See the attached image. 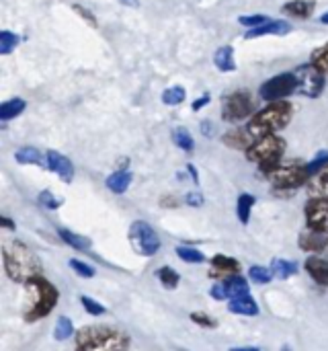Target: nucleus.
Returning a JSON list of instances; mask_svg holds the SVG:
<instances>
[{
    "mask_svg": "<svg viewBox=\"0 0 328 351\" xmlns=\"http://www.w3.org/2000/svg\"><path fill=\"white\" fill-rule=\"evenodd\" d=\"M210 296H212V298H216V300H226V298H228V292H226L224 282H222V284H216V286L210 290Z\"/></svg>",
    "mask_w": 328,
    "mask_h": 351,
    "instance_id": "nucleus-43",
    "label": "nucleus"
},
{
    "mask_svg": "<svg viewBox=\"0 0 328 351\" xmlns=\"http://www.w3.org/2000/svg\"><path fill=\"white\" fill-rule=\"evenodd\" d=\"M283 152H286V142L279 136L269 134V136L257 138L255 144L247 150V156L249 160L257 162L263 169V173H269L271 169L281 165Z\"/></svg>",
    "mask_w": 328,
    "mask_h": 351,
    "instance_id": "nucleus-4",
    "label": "nucleus"
},
{
    "mask_svg": "<svg viewBox=\"0 0 328 351\" xmlns=\"http://www.w3.org/2000/svg\"><path fill=\"white\" fill-rule=\"evenodd\" d=\"M185 202H187L189 206L197 208V206H201V204H203V195H201L199 191H191V193H187Z\"/></svg>",
    "mask_w": 328,
    "mask_h": 351,
    "instance_id": "nucleus-44",
    "label": "nucleus"
},
{
    "mask_svg": "<svg viewBox=\"0 0 328 351\" xmlns=\"http://www.w3.org/2000/svg\"><path fill=\"white\" fill-rule=\"evenodd\" d=\"M212 267L218 271V274H236L240 269V263L232 257H226V255H216L212 259Z\"/></svg>",
    "mask_w": 328,
    "mask_h": 351,
    "instance_id": "nucleus-28",
    "label": "nucleus"
},
{
    "mask_svg": "<svg viewBox=\"0 0 328 351\" xmlns=\"http://www.w3.org/2000/svg\"><path fill=\"white\" fill-rule=\"evenodd\" d=\"M129 243H131L134 251L142 257H152L160 249V237L144 220H136L129 226Z\"/></svg>",
    "mask_w": 328,
    "mask_h": 351,
    "instance_id": "nucleus-7",
    "label": "nucleus"
},
{
    "mask_svg": "<svg viewBox=\"0 0 328 351\" xmlns=\"http://www.w3.org/2000/svg\"><path fill=\"white\" fill-rule=\"evenodd\" d=\"M74 8H76V10H78V12H80V14H82L84 19H88V23H90V25H97L94 16H92V14H90V12L86 10V8H82V6H74Z\"/></svg>",
    "mask_w": 328,
    "mask_h": 351,
    "instance_id": "nucleus-46",
    "label": "nucleus"
},
{
    "mask_svg": "<svg viewBox=\"0 0 328 351\" xmlns=\"http://www.w3.org/2000/svg\"><path fill=\"white\" fill-rule=\"evenodd\" d=\"M320 23H323V25H328V10L323 14V16H320Z\"/></svg>",
    "mask_w": 328,
    "mask_h": 351,
    "instance_id": "nucleus-51",
    "label": "nucleus"
},
{
    "mask_svg": "<svg viewBox=\"0 0 328 351\" xmlns=\"http://www.w3.org/2000/svg\"><path fill=\"white\" fill-rule=\"evenodd\" d=\"M185 97H187V93L183 86H171L162 93V103L164 105H181L185 101Z\"/></svg>",
    "mask_w": 328,
    "mask_h": 351,
    "instance_id": "nucleus-32",
    "label": "nucleus"
},
{
    "mask_svg": "<svg viewBox=\"0 0 328 351\" xmlns=\"http://www.w3.org/2000/svg\"><path fill=\"white\" fill-rule=\"evenodd\" d=\"M265 175L279 189H296V187H300V185H304V183L310 181L308 167L306 165H298V162L277 165L275 169H271Z\"/></svg>",
    "mask_w": 328,
    "mask_h": 351,
    "instance_id": "nucleus-6",
    "label": "nucleus"
},
{
    "mask_svg": "<svg viewBox=\"0 0 328 351\" xmlns=\"http://www.w3.org/2000/svg\"><path fill=\"white\" fill-rule=\"evenodd\" d=\"M177 255L185 263H203L205 261L203 253H199L197 249H191V247H177Z\"/></svg>",
    "mask_w": 328,
    "mask_h": 351,
    "instance_id": "nucleus-35",
    "label": "nucleus"
},
{
    "mask_svg": "<svg viewBox=\"0 0 328 351\" xmlns=\"http://www.w3.org/2000/svg\"><path fill=\"white\" fill-rule=\"evenodd\" d=\"M0 224H2V226H6L8 230H14V222H12L10 218H0Z\"/></svg>",
    "mask_w": 328,
    "mask_h": 351,
    "instance_id": "nucleus-47",
    "label": "nucleus"
},
{
    "mask_svg": "<svg viewBox=\"0 0 328 351\" xmlns=\"http://www.w3.org/2000/svg\"><path fill=\"white\" fill-rule=\"evenodd\" d=\"M306 271L316 284L328 286V257H310L306 261Z\"/></svg>",
    "mask_w": 328,
    "mask_h": 351,
    "instance_id": "nucleus-15",
    "label": "nucleus"
},
{
    "mask_svg": "<svg viewBox=\"0 0 328 351\" xmlns=\"http://www.w3.org/2000/svg\"><path fill=\"white\" fill-rule=\"evenodd\" d=\"M230 351H261L259 348H232Z\"/></svg>",
    "mask_w": 328,
    "mask_h": 351,
    "instance_id": "nucleus-49",
    "label": "nucleus"
},
{
    "mask_svg": "<svg viewBox=\"0 0 328 351\" xmlns=\"http://www.w3.org/2000/svg\"><path fill=\"white\" fill-rule=\"evenodd\" d=\"M25 107H27V103L23 99H10V101L2 103V107H0V119L2 121H8V119L16 117L18 113L25 111Z\"/></svg>",
    "mask_w": 328,
    "mask_h": 351,
    "instance_id": "nucleus-26",
    "label": "nucleus"
},
{
    "mask_svg": "<svg viewBox=\"0 0 328 351\" xmlns=\"http://www.w3.org/2000/svg\"><path fill=\"white\" fill-rule=\"evenodd\" d=\"M173 142H175L181 150H185V152H191V150L195 148V140H193V136L189 134L187 128H175V132H173Z\"/></svg>",
    "mask_w": 328,
    "mask_h": 351,
    "instance_id": "nucleus-29",
    "label": "nucleus"
},
{
    "mask_svg": "<svg viewBox=\"0 0 328 351\" xmlns=\"http://www.w3.org/2000/svg\"><path fill=\"white\" fill-rule=\"evenodd\" d=\"M27 288L33 290V292L37 294V298H35L33 304L25 311V321H27V323H35V321L47 317V315L55 308L60 294H58V290H55L47 280H43L41 276H37V278H33L31 282H27Z\"/></svg>",
    "mask_w": 328,
    "mask_h": 351,
    "instance_id": "nucleus-5",
    "label": "nucleus"
},
{
    "mask_svg": "<svg viewBox=\"0 0 328 351\" xmlns=\"http://www.w3.org/2000/svg\"><path fill=\"white\" fill-rule=\"evenodd\" d=\"M58 234H60V239H62L66 245H70V247L76 249V251H88V249L92 247L90 239H86V237H82V234H76V232H72V230H68V228H60Z\"/></svg>",
    "mask_w": 328,
    "mask_h": 351,
    "instance_id": "nucleus-22",
    "label": "nucleus"
},
{
    "mask_svg": "<svg viewBox=\"0 0 328 351\" xmlns=\"http://www.w3.org/2000/svg\"><path fill=\"white\" fill-rule=\"evenodd\" d=\"M298 90V82L294 72H286V74H277L273 78H269L263 86H261V97L265 101H283V97L292 95Z\"/></svg>",
    "mask_w": 328,
    "mask_h": 351,
    "instance_id": "nucleus-10",
    "label": "nucleus"
},
{
    "mask_svg": "<svg viewBox=\"0 0 328 351\" xmlns=\"http://www.w3.org/2000/svg\"><path fill=\"white\" fill-rule=\"evenodd\" d=\"M80 304H82V308H84L90 317H101V315H105V306H103L101 302H97L94 298H90V296H80Z\"/></svg>",
    "mask_w": 328,
    "mask_h": 351,
    "instance_id": "nucleus-38",
    "label": "nucleus"
},
{
    "mask_svg": "<svg viewBox=\"0 0 328 351\" xmlns=\"http://www.w3.org/2000/svg\"><path fill=\"white\" fill-rule=\"evenodd\" d=\"M226 286V292H228V298L234 300V298H240V296H249V282L240 276H232L230 280L224 282Z\"/></svg>",
    "mask_w": 328,
    "mask_h": 351,
    "instance_id": "nucleus-23",
    "label": "nucleus"
},
{
    "mask_svg": "<svg viewBox=\"0 0 328 351\" xmlns=\"http://www.w3.org/2000/svg\"><path fill=\"white\" fill-rule=\"evenodd\" d=\"M4 269L12 282L27 284L41 274V261L25 243L14 241L4 251Z\"/></svg>",
    "mask_w": 328,
    "mask_h": 351,
    "instance_id": "nucleus-2",
    "label": "nucleus"
},
{
    "mask_svg": "<svg viewBox=\"0 0 328 351\" xmlns=\"http://www.w3.org/2000/svg\"><path fill=\"white\" fill-rule=\"evenodd\" d=\"M298 269H300L298 263L296 261H288V259H273V263H271V271L279 280H288V278L296 276Z\"/></svg>",
    "mask_w": 328,
    "mask_h": 351,
    "instance_id": "nucleus-24",
    "label": "nucleus"
},
{
    "mask_svg": "<svg viewBox=\"0 0 328 351\" xmlns=\"http://www.w3.org/2000/svg\"><path fill=\"white\" fill-rule=\"evenodd\" d=\"M72 333H74V325H72V321H70L68 317H60V319H58V323H55L53 337H55L58 341H66L68 337H72Z\"/></svg>",
    "mask_w": 328,
    "mask_h": 351,
    "instance_id": "nucleus-31",
    "label": "nucleus"
},
{
    "mask_svg": "<svg viewBox=\"0 0 328 351\" xmlns=\"http://www.w3.org/2000/svg\"><path fill=\"white\" fill-rule=\"evenodd\" d=\"M255 195H251V193H242L240 197H238V204H236V214H238V220L242 222V224H249V220H251V214H253V206H255Z\"/></svg>",
    "mask_w": 328,
    "mask_h": 351,
    "instance_id": "nucleus-25",
    "label": "nucleus"
},
{
    "mask_svg": "<svg viewBox=\"0 0 328 351\" xmlns=\"http://www.w3.org/2000/svg\"><path fill=\"white\" fill-rule=\"evenodd\" d=\"M238 23H240V25H244V27L257 29V27H261V25L269 23V19H267L265 14H249V16H240V19H238Z\"/></svg>",
    "mask_w": 328,
    "mask_h": 351,
    "instance_id": "nucleus-40",
    "label": "nucleus"
},
{
    "mask_svg": "<svg viewBox=\"0 0 328 351\" xmlns=\"http://www.w3.org/2000/svg\"><path fill=\"white\" fill-rule=\"evenodd\" d=\"M228 311L236 313V315H244V317H257L259 315V306H257V302H255V298L251 294L230 300Z\"/></svg>",
    "mask_w": 328,
    "mask_h": 351,
    "instance_id": "nucleus-17",
    "label": "nucleus"
},
{
    "mask_svg": "<svg viewBox=\"0 0 328 351\" xmlns=\"http://www.w3.org/2000/svg\"><path fill=\"white\" fill-rule=\"evenodd\" d=\"M310 64L316 66L323 74H328V43L316 47V49L312 51V62H310Z\"/></svg>",
    "mask_w": 328,
    "mask_h": 351,
    "instance_id": "nucleus-33",
    "label": "nucleus"
},
{
    "mask_svg": "<svg viewBox=\"0 0 328 351\" xmlns=\"http://www.w3.org/2000/svg\"><path fill=\"white\" fill-rule=\"evenodd\" d=\"M14 158L21 165H43V154L33 146H25V148L16 150Z\"/></svg>",
    "mask_w": 328,
    "mask_h": 351,
    "instance_id": "nucleus-27",
    "label": "nucleus"
},
{
    "mask_svg": "<svg viewBox=\"0 0 328 351\" xmlns=\"http://www.w3.org/2000/svg\"><path fill=\"white\" fill-rule=\"evenodd\" d=\"M187 171H189V173H191V177H193V181H195V183H197V181H199V179H197V173H195V167H193V165H189V167H187Z\"/></svg>",
    "mask_w": 328,
    "mask_h": 351,
    "instance_id": "nucleus-48",
    "label": "nucleus"
},
{
    "mask_svg": "<svg viewBox=\"0 0 328 351\" xmlns=\"http://www.w3.org/2000/svg\"><path fill=\"white\" fill-rule=\"evenodd\" d=\"M131 179H134V175L129 171H117L107 177V187L113 193H125L127 187L131 185Z\"/></svg>",
    "mask_w": 328,
    "mask_h": 351,
    "instance_id": "nucleus-21",
    "label": "nucleus"
},
{
    "mask_svg": "<svg viewBox=\"0 0 328 351\" xmlns=\"http://www.w3.org/2000/svg\"><path fill=\"white\" fill-rule=\"evenodd\" d=\"M327 165H328V152H318V156H316L312 162H308L306 167H308V173H310V177H312V175H316L318 171H323Z\"/></svg>",
    "mask_w": 328,
    "mask_h": 351,
    "instance_id": "nucleus-41",
    "label": "nucleus"
},
{
    "mask_svg": "<svg viewBox=\"0 0 328 351\" xmlns=\"http://www.w3.org/2000/svg\"><path fill=\"white\" fill-rule=\"evenodd\" d=\"M294 115V107L288 101H275L269 107L261 109L259 113H255L247 125V130L253 134V138H263L269 134H275L279 130H283Z\"/></svg>",
    "mask_w": 328,
    "mask_h": 351,
    "instance_id": "nucleus-3",
    "label": "nucleus"
},
{
    "mask_svg": "<svg viewBox=\"0 0 328 351\" xmlns=\"http://www.w3.org/2000/svg\"><path fill=\"white\" fill-rule=\"evenodd\" d=\"M300 247L308 253H320L328 247V237L312 230V228H306L300 237Z\"/></svg>",
    "mask_w": 328,
    "mask_h": 351,
    "instance_id": "nucleus-14",
    "label": "nucleus"
},
{
    "mask_svg": "<svg viewBox=\"0 0 328 351\" xmlns=\"http://www.w3.org/2000/svg\"><path fill=\"white\" fill-rule=\"evenodd\" d=\"M224 144L230 148H238V150H249L255 142H253V134L249 130H232L224 136Z\"/></svg>",
    "mask_w": 328,
    "mask_h": 351,
    "instance_id": "nucleus-16",
    "label": "nucleus"
},
{
    "mask_svg": "<svg viewBox=\"0 0 328 351\" xmlns=\"http://www.w3.org/2000/svg\"><path fill=\"white\" fill-rule=\"evenodd\" d=\"M129 337L109 325H90L78 331L76 350L78 351H127Z\"/></svg>",
    "mask_w": 328,
    "mask_h": 351,
    "instance_id": "nucleus-1",
    "label": "nucleus"
},
{
    "mask_svg": "<svg viewBox=\"0 0 328 351\" xmlns=\"http://www.w3.org/2000/svg\"><path fill=\"white\" fill-rule=\"evenodd\" d=\"M191 321L197 323V325H201V327H207V329L218 327V323H216L210 315H205V313H193V315H191Z\"/></svg>",
    "mask_w": 328,
    "mask_h": 351,
    "instance_id": "nucleus-42",
    "label": "nucleus"
},
{
    "mask_svg": "<svg viewBox=\"0 0 328 351\" xmlns=\"http://www.w3.org/2000/svg\"><path fill=\"white\" fill-rule=\"evenodd\" d=\"M316 8V2L314 0H294V2H288L283 6V12L286 14H292L296 19H308Z\"/></svg>",
    "mask_w": 328,
    "mask_h": 351,
    "instance_id": "nucleus-18",
    "label": "nucleus"
},
{
    "mask_svg": "<svg viewBox=\"0 0 328 351\" xmlns=\"http://www.w3.org/2000/svg\"><path fill=\"white\" fill-rule=\"evenodd\" d=\"M207 103H210V95H203L201 99H197V101L193 103V111H199V109H203Z\"/></svg>",
    "mask_w": 328,
    "mask_h": 351,
    "instance_id": "nucleus-45",
    "label": "nucleus"
},
{
    "mask_svg": "<svg viewBox=\"0 0 328 351\" xmlns=\"http://www.w3.org/2000/svg\"><path fill=\"white\" fill-rule=\"evenodd\" d=\"M294 76H296V82H298L296 93H300L304 97H310V99H316V97L323 95V90H325V74L316 66L304 64L294 72Z\"/></svg>",
    "mask_w": 328,
    "mask_h": 351,
    "instance_id": "nucleus-8",
    "label": "nucleus"
},
{
    "mask_svg": "<svg viewBox=\"0 0 328 351\" xmlns=\"http://www.w3.org/2000/svg\"><path fill=\"white\" fill-rule=\"evenodd\" d=\"M308 228L328 237V197H314L306 206Z\"/></svg>",
    "mask_w": 328,
    "mask_h": 351,
    "instance_id": "nucleus-11",
    "label": "nucleus"
},
{
    "mask_svg": "<svg viewBox=\"0 0 328 351\" xmlns=\"http://www.w3.org/2000/svg\"><path fill=\"white\" fill-rule=\"evenodd\" d=\"M308 191L314 195V197H328V165L318 171L316 175L310 177L308 181Z\"/></svg>",
    "mask_w": 328,
    "mask_h": 351,
    "instance_id": "nucleus-20",
    "label": "nucleus"
},
{
    "mask_svg": "<svg viewBox=\"0 0 328 351\" xmlns=\"http://www.w3.org/2000/svg\"><path fill=\"white\" fill-rule=\"evenodd\" d=\"M253 113V99L249 90H236L222 103V117L226 121H242Z\"/></svg>",
    "mask_w": 328,
    "mask_h": 351,
    "instance_id": "nucleus-9",
    "label": "nucleus"
},
{
    "mask_svg": "<svg viewBox=\"0 0 328 351\" xmlns=\"http://www.w3.org/2000/svg\"><path fill=\"white\" fill-rule=\"evenodd\" d=\"M158 280H160V284H162L164 288L175 290V288L179 286V282H181V276H179L173 267H160V269H158Z\"/></svg>",
    "mask_w": 328,
    "mask_h": 351,
    "instance_id": "nucleus-30",
    "label": "nucleus"
},
{
    "mask_svg": "<svg viewBox=\"0 0 328 351\" xmlns=\"http://www.w3.org/2000/svg\"><path fill=\"white\" fill-rule=\"evenodd\" d=\"M123 4H127V6H138V0H121Z\"/></svg>",
    "mask_w": 328,
    "mask_h": 351,
    "instance_id": "nucleus-50",
    "label": "nucleus"
},
{
    "mask_svg": "<svg viewBox=\"0 0 328 351\" xmlns=\"http://www.w3.org/2000/svg\"><path fill=\"white\" fill-rule=\"evenodd\" d=\"M18 45V35H14L12 31H2L0 33V53H10L14 47Z\"/></svg>",
    "mask_w": 328,
    "mask_h": 351,
    "instance_id": "nucleus-36",
    "label": "nucleus"
},
{
    "mask_svg": "<svg viewBox=\"0 0 328 351\" xmlns=\"http://www.w3.org/2000/svg\"><path fill=\"white\" fill-rule=\"evenodd\" d=\"M45 167L49 169V171H53L62 181H66V183H70L72 179H74V165L64 156V154H60V152H55V150H49L47 154H45Z\"/></svg>",
    "mask_w": 328,
    "mask_h": 351,
    "instance_id": "nucleus-12",
    "label": "nucleus"
},
{
    "mask_svg": "<svg viewBox=\"0 0 328 351\" xmlns=\"http://www.w3.org/2000/svg\"><path fill=\"white\" fill-rule=\"evenodd\" d=\"M214 64L218 70L222 72H232L236 70V62H234V47L230 45H222L216 53H214Z\"/></svg>",
    "mask_w": 328,
    "mask_h": 351,
    "instance_id": "nucleus-19",
    "label": "nucleus"
},
{
    "mask_svg": "<svg viewBox=\"0 0 328 351\" xmlns=\"http://www.w3.org/2000/svg\"><path fill=\"white\" fill-rule=\"evenodd\" d=\"M292 31V25L288 21H269L257 29H251L247 31V39H253V37H263V35H288Z\"/></svg>",
    "mask_w": 328,
    "mask_h": 351,
    "instance_id": "nucleus-13",
    "label": "nucleus"
},
{
    "mask_svg": "<svg viewBox=\"0 0 328 351\" xmlns=\"http://www.w3.org/2000/svg\"><path fill=\"white\" fill-rule=\"evenodd\" d=\"M70 267L74 269V274L76 276H80V278H94V267H90L88 263H84V261H78V259H70Z\"/></svg>",
    "mask_w": 328,
    "mask_h": 351,
    "instance_id": "nucleus-39",
    "label": "nucleus"
},
{
    "mask_svg": "<svg viewBox=\"0 0 328 351\" xmlns=\"http://www.w3.org/2000/svg\"><path fill=\"white\" fill-rule=\"evenodd\" d=\"M37 204H39L41 208H45V210H58L64 202H62L60 197H55L51 191H47V189H45V191H41V193H39Z\"/></svg>",
    "mask_w": 328,
    "mask_h": 351,
    "instance_id": "nucleus-37",
    "label": "nucleus"
},
{
    "mask_svg": "<svg viewBox=\"0 0 328 351\" xmlns=\"http://www.w3.org/2000/svg\"><path fill=\"white\" fill-rule=\"evenodd\" d=\"M249 276L255 284H269L275 276L271 271V267H261V265H253L249 269Z\"/></svg>",
    "mask_w": 328,
    "mask_h": 351,
    "instance_id": "nucleus-34",
    "label": "nucleus"
}]
</instances>
